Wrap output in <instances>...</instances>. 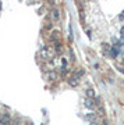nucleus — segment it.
<instances>
[{
	"label": "nucleus",
	"instance_id": "nucleus-1",
	"mask_svg": "<svg viewBox=\"0 0 124 125\" xmlns=\"http://www.w3.org/2000/svg\"><path fill=\"white\" fill-rule=\"evenodd\" d=\"M11 121H13V118L10 117V114L4 113L3 117H1V120H0V125H11Z\"/></svg>",
	"mask_w": 124,
	"mask_h": 125
},
{
	"label": "nucleus",
	"instance_id": "nucleus-2",
	"mask_svg": "<svg viewBox=\"0 0 124 125\" xmlns=\"http://www.w3.org/2000/svg\"><path fill=\"white\" fill-rule=\"evenodd\" d=\"M67 82H68V85H70L71 88H77V86L80 85V81L77 79V78H74L73 75L67 78Z\"/></svg>",
	"mask_w": 124,
	"mask_h": 125
},
{
	"label": "nucleus",
	"instance_id": "nucleus-3",
	"mask_svg": "<svg viewBox=\"0 0 124 125\" xmlns=\"http://www.w3.org/2000/svg\"><path fill=\"white\" fill-rule=\"evenodd\" d=\"M84 104H85V107L88 108V110H93V108L96 107V106H95V102H93V99H85L84 100Z\"/></svg>",
	"mask_w": 124,
	"mask_h": 125
},
{
	"label": "nucleus",
	"instance_id": "nucleus-4",
	"mask_svg": "<svg viewBox=\"0 0 124 125\" xmlns=\"http://www.w3.org/2000/svg\"><path fill=\"white\" fill-rule=\"evenodd\" d=\"M85 93H87V97H88V99H95V96H96L93 88H88V89L85 90Z\"/></svg>",
	"mask_w": 124,
	"mask_h": 125
},
{
	"label": "nucleus",
	"instance_id": "nucleus-5",
	"mask_svg": "<svg viewBox=\"0 0 124 125\" xmlns=\"http://www.w3.org/2000/svg\"><path fill=\"white\" fill-rule=\"evenodd\" d=\"M52 20H53V21H59V20H60V13H59L57 9L52 10Z\"/></svg>",
	"mask_w": 124,
	"mask_h": 125
},
{
	"label": "nucleus",
	"instance_id": "nucleus-6",
	"mask_svg": "<svg viewBox=\"0 0 124 125\" xmlns=\"http://www.w3.org/2000/svg\"><path fill=\"white\" fill-rule=\"evenodd\" d=\"M117 54H119V47H110V50H109V56L113 58L117 57Z\"/></svg>",
	"mask_w": 124,
	"mask_h": 125
},
{
	"label": "nucleus",
	"instance_id": "nucleus-7",
	"mask_svg": "<svg viewBox=\"0 0 124 125\" xmlns=\"http://www.w3.org/2000/svg\"><path fill=\"white\" fill-rule=\"evenodd\" d=\"M57 72H56V71H50V72H49V74H48V79L49 81H54V79H57Z\"/></svg>",
	"mask_w": 124,
	"mask_h": 125
},
{
	"label": "nucleus",
	"instance_id": "nucleus-8",
	"mask_svg": "<svg viewBox=\"0 0 124 125\" xmlns=\"http://www.w3.org/2000/svg\"><path fill=\"white\" fill-rule=\"evenodd\" d=\"M82 75H84V70H80V71H75V72H74V75H73V76H74V78H77V79L80 81Z\"/></svg>",
	"mask_w": 124,
	"mask_h": 125
},
{
	"label": "nucleus",
	"instance_id": "nucleus-9",
	"mask_svg": "<svg viewBox=\"0 0 124 125\" xmlns=\"http://www.w3.org/2000/svg\"><path fill=\"white\" fill-rule=\"evenodd\" d=\"M89 125H100V124H99V122L95 120V121H91V122H89Z\"/></svg>",
	"mask_w": 124,
	"mask_h": 125
},
{
	"label": "nucleus",
	"instance_id": "nucleus-10",
	"mask_svg": "<svg viewBox=\"0 0 124 125\" xmlns=\"http://www.w3.org/2000/svg\"><path fill=\"white\" fill-rule=\"evenodd\" d=\"M1 117H3V113H1V110H0V120H1Z\"/></svg>",
	"mask_w": 124,
	"mask_h": 125
}]
</instances>
